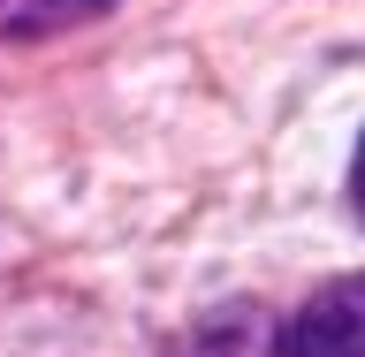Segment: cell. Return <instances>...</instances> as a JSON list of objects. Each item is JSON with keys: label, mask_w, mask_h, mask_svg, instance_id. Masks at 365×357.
<instances>
[{"label": "cell", "mask_w": 365, "mask_h": 357, "mask_svg": "<svg viewBox=\"0 0 365 357\" xmlns=\"http://www.w3.org/2000/svg\"><path fill=\"white\" fill-rule=\"evenodd\" d=\"M114 0H0V31L8 38H38V31H68V23L99 16Z\"/></svg>", "instance_id": "cell-2"}, {"label": "cell", "mask_w": 365, "mask_h": 357, "mask_svg": "<svg viewBox=\"0 0 365 357\" xmlns=\"http://www.w3.org/2000/svg\"><path fill=\"white\" fill-rule=\"evenodd\" d=\"M274 357H365V274H342L304 296Z\"/></svg>", "instance_id": "cell-1"}, {"label": "cell", "mask_w": 365, "mask_h": 357, "mask_svg": "<svg viewBox=\"0 0 365 357\" xmlns=\"http://www.w3.org/2000/svg\"><path fill=\"white\" fill-rule=\"evenodd\" d=\"M350 205H358V221H365V137H358V160H350Z\"/></svg>", "instance_id": "cell-3"}]
</instances>
